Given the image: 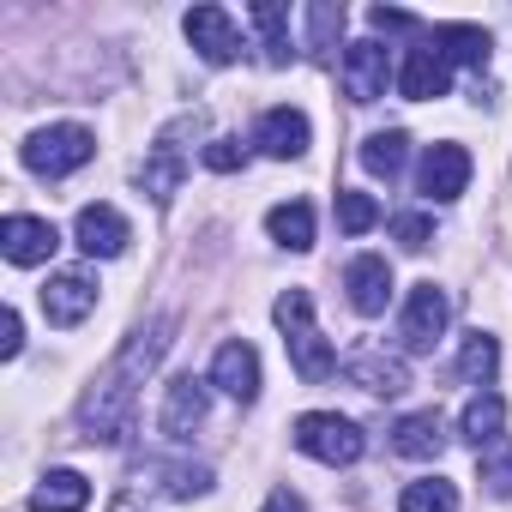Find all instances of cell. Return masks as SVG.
I'll use <instances>...</instances> for the list:
<instances>
[{
	"mask_svg": "<svg viewBox=\"0 0 512 512\" xmlns=\"http://www.w3.org/2000/svg\"><path fill=\"white\" fill-rule=\"evenodd\" d=\"M446 85H452V73H446V55H440L434 43H422V49L404 55L398 91H404L410 103H434V97H446Z\"/></svg>",
	"mask_w": 512,
	"mask_h": 512,
	"instance_id": "9a60e30c",
	"label": "cell"
},
{
	"mask_svg": "<svg viewBox=\"0 0 512 512\" xmlns=\"http://www.w3.org/2000/svg\"><path fill=\"white\" fill-rule=\"evenodd\" d=\"M446 320H452V302H446V290L428 278V284H416V290H410V302H404V320H398V344H404L410 356H422V350H434V344H440Z\"/></svg>",
	"mask_w": 512,
	"mask_h": 512,
	"instance_id": "5b68a950",
	"label": "cell"
},
{
	"mask_svg": "<svg viewBox=\"0 0 512 512\" xmlns=\"http://www.w3.org/2000/svg\"><path fill=\"white\" fill-rule=\"evenodd\" d=\"M205 380H193V374H181V380H169V398H163V434L169 440H187L199 422H205Z\"/></svg>",
	"mask_w": 512,
	"mask_h": 512,
	"instance_id": "e0dca14e",
	"label": "cell"
},
{
	"mask_svg": "<svg viewBox=\"0 0 512 512\" xmlns=\"http://www.w3.org/2000/svg\"><path fill=\"white\" fill-rule=\"evenodd\" d=\"M91 506V482L79 470H49L43 488L31 494V512H85Z\"/></svg>",
	"mask_w": 512,
	"mask_h": 512,
	"instance_id": "ffe728a7",
	"label": "cell"
},
{
	"mask_svg": "<svg viewBox=\"0 0 512 512\" xmlns=\"http://www.w3.org/2000/svg\"><path fill=\"white\" fill-rule=\"evenodd\" d=\"M73 235H79V247L91 253V260H115V253L133 241V229H127V217L115 205H85L79 223H73Z\"/></svg>",
	"mask_w": 512,
	"mask_h": 512,
	"instance_id": "7c38bea8",
	"label": "cell"
},
{
	"mask_svg": "<svg viewBox=\"0 0 512 512\" xmlns=\"http://www.w3.org/2000/svg\"><path fill=\"white\" fill-rule=\"evenodd\" d=\"M308 115L302 109H266V121H260V133H253V145H260L266 157H302L308 151Z\"/></svg>",
	"mask_w": 512,
	"mask_h": 512,
	"instance_id": "ac0fdd59",
	"label": "cell"
},
{
	"mask_svg": "<svg viewBox=\"0 0 512 512\" xmlns=\"http://www.w3.org/2000/svg\"><path fill=\"white\" fill-rule=\"evenodd\" d=\"M500 428H506V404L494 398V392H482V398H470L464 404V416H458V434L482 452V446H494L500 440Z\"/></svg>",
	"mask_w": 512,
	"mask_h": 512,
	"instance_id": "44dd1931",
	"label": "cell"
},
{
	"mask_svg": "<svg viewBox=\"0 0 512 512\" xmlns=\"http://www.w3.org/2000/svg\"><path fill=\"white\" fill-rule=\"evenodd\" d=\"M482 482H488L494 494H512V440H494V446L482 452Z\"/></svg>",
	"mask_w": 512,
	"mask_h": 512,
	"instance_id": "4dcf8cb0",
	"label": "cell"
},
{
	"mask_svg": "<svg viewBox=\"0 0 512 512\" xmlns=\"http://www.w3.org/2000/svg\"><path fill=\"white\" fill-rule=\"evenodd\" d=\"M416 181H422V193H428L434 205H452V199L470 187V151H464V145H452V139H446V145H428V157H422V175H416Z\"/></svg>",
	"mask_w": 512,
	"mask_h": 512,
	"instance_id": "ba28073f",
	"label": "cell"
},
{
	"mask_svg": "<svg viewBox=\"0 0 512 512\" xmlns=\"http://www.w3.org/2000/svg\"><path fill=\"white\" fill-rule=\"evenodd\" d=\"M338 223H344V235H368L380 223V205L368 193H338Z\"/></svg>",
	"mask_w": 512,
	"mask_h": 512,
	"instance_id": "f546056e",
	"label": "cell"
},
{
	"mask_svg": "<svg viewBox=\"0 0 512 512\" xmlns=\"http://www.w3.org/2000/svg\"><path fill=\"white\" fill-rule=\"evenodd\" d=\"M398 512H458V488H452L446 476L404 482V494H398Z\"/></svg>",
	"mask_w": 512,
	"mask_h": 512,
	"instance_id": "484cf974",
	"label": "cell"
},
{
	"mask_svg": "<svg viewBox=\"0 0 512 512\" xmlns=\"http://www.w3.org/2000/svg\"><path fill=\"white\" fill-rule=\"evenodd\" d=\"M181 31H187V43L199 49V61H211V67H229V61L241 55V31H235V19H229L223 7H193V13L181 19Z\"/></svg>",
	"mask_w": 512,
	"mask_h": 512,
	"instance_id": "52a82bcc",
	"label": "cell"
},
{
	"mask_svg": "<svg viewBox=\"0 0 512 512\" xmlns=\"http://www.w3.org/2000/svg\"><path fill=\"white\" fill-rule=\"evenodd\" d=\"M163 344H169V320H151V326L133 332V338L121 344V356L103 368V380H97L91 398L79 404V434H85L91 446H121V440H127L133 410H139V380L157 368Z\"/></svg>",
	"mask_w": 512,
	"mask_h": 512,
	"instance_id": "6da1fadb",
	"label": "cell"
},
{
	"mask_svg": "<svg viewBox=\"0 0 512 512\" xmlns=\"http://www.w3.org/2000/svg\"><path fill=\"white\" fill-rule=\"evenodd\" d=\"M278 326H284L290 368H296L308 386H320V380L338 374V356H332V344H326L320 326H314V296H308V290H284V296H278Z\"/></svg>",
	"mask_w": 512,
	"mask_h": 512,
	"instance_id": "7a4b0ae2",
	"label": "cell"
},
{
	"mask_svg": "<svg viewBox=\"0 0 512 512\" xmlns=\"http://www.w3.org/2000/svg\"><path fill=\"white\" fill-rule=\"evenodd\" d=\"M55 247H61V229L49 217H7L0 223V253H7L13 266H43Z\"/></svg>",
	"mask_w": 512,
	"mask_h": 512,
	"instance_id": "9c48e42d",
	"label": "cell"
},
{
	"mask_svg": "<svg viewBox=\"0 0 512 512\" xmlns=\"http://www.w3.org/2000/svg\"><path fill=\"white\" fill-rule=\"evenodd\" d=\"M392 235H398V241H404L410 253H422V247L434 241V223H428L422 211H404V217H392Z\"/></svg>",
	"mask_w": 512,
	"mask_h": 512,
	"instance_id": "1f68e13d",
	"label": "cell"
},
{
	"mask_svg": "<svg viewBox=\"0 0 512 512\" xmlns=\"http://www.w3.org/2000/svg\"><path fill=\"white\" fill-rule=\"evenodd\" d=\"M91 157H97V139H91L85 127H73V121L43 127V133H31V139H25V169H37V175H49V181H61V175H73V169H85Z\"/></svg>",
	"mask_w": 512,
	"mask_h": 512,
	"instance_id": "3957f363",
	"label": "cell"
},
{
	"mask_svg": "<svg viewBox=\"0 0 512 512\" xmlns=\"http://www.w3.org/2000/svg\"><path fill=\"white\" fill-rule=\"evenodd\" d=\"M241 163H247V151H241L235 139H211V145H205V169H217V175H235Z\"/></svg>",
	"mask_w": 512,
	"mask_h": 512,
	"instance_id": "d6a6232c",
	"label": "cell"
},
{
	"mask_svg": "<svg viewBox=\"0 0 512 512\" xmlns=\"http://www.w3.org/2000/svg\"><path fill=\"white\" fill-rule=\"evenodd\" d=\"M404 151H410V139H404V127H386V133H368V139H362V169H368V175H380V181H392V175L404 169Z\"/></svg>",
	"mask_w": 512,
	"mask_h": 512,
	"instance_id": "cb8c5ba5",
	"label": "cell"
},
{
	"mask_svg": "<svg viewBox=\"0 0 512 512\" xmlns=\"http://www.w3.org/2000/svg\"><path fill=\"white\" fill-rule=\"evenodd\" d=\"M338 37H344V7H332V0H314V7H308V49H314V55H332Z\"/></svg>",
	"mask_w": 512,
	"mask_h": 512,
	"instance_id": "f1b7e54d",
	"label": "cell"
},
{
	"mask_svg": "<svg viewBox=\"0 0 512 512\" xmlns=\"http://www.w3.org/2000/svg\"><path fill=\"white\" fill-rule=\"evenodd\" d=\"M440 446H446V428H440L434 410H416V416H404L392 428V452L398 458H440Z\"/></svg>",
	"mask_w": 512,
	"mask_h": 512,
	"instance_id": "d6986e66",
	"label": "cell"
},
{
	"mask_svg": "<svg viewBox=\"0 0 512 512\" xmlns=\"http://www.w3.org/2000/svg\"><path fill=\"white\" fill-rule=\"evenodd\" d=\"M386 79H392V61H386L380 43H350L344 49V97L350 103H380Z\"/></svg>",
	"mask_w": 512,
	"mask_h": 512,
	"instance_id": "30bf717a",
	"label": "cell"
},
{
	"mask_svg": "<svg viewBox=\"0 0 512 512\" xmlns=\"http://www.w3.org/2000/svg\"><path fill=\"white\" fill-rule=\"evenodd\" d=\"M151 476H163L157 488L175 494V500H193V494L211 488V470H205V464H151Z\"/></svg>",
	"mask_w": 512,
	"mask_h": 512,
	"instance_id": "83f0119b",
	"label": "cell"
},
{
	"mask_svg": "<svg viewBox=\"0 0 512 512\" xmlns=\"http://www.w3.org/2000/svg\"><path fill=\"white\" fill-rule=\"evenodd\" d=\"M266 512H308V506H302V494H290V488H278V494L266 500Z\"/></svg>",
	"mask_w": 512,
	"mask_h": 512,
	"instance_id": "d590c367",
	"label": "cell"
},
{
	"mask_svg": "<svg viewBox=\"0 0 512 512\" xmlns=\"http://www.w3.org/2000/svg\"><path fill=\"white\" fill-rule=\"evenodd\" d=\"M494 368H500V344H494L488 332H470V338H464V350H458V380L488 386V380H494Z\"/></svg>",
	"mask_w": 512,
	"mask_h": 512,
	"instance_id": "4316f807",
	"label": "cell"
},
{
	"mask_svg": "<svg viewBox=\"0 0 512 512\" xmlns=\"http://www.w3.org/2000/svg\"><path fill=\"white\" fill-rule=\"evenodd\" d=\"M368 25H374V31H422V25H416L410 13H398V7H374Z\"/></svg>",
	"mask_w": 512,
	"mask_h": 512,
	"instance_id": "e575fe53",
	"label": "cell"
},
{
	"mask_svg": "<svg viewBox=\"0 0 512 512\" xmlns=\"http://www.w3.org/2000/svg\"><path fill=\"white\" fill-rule=\"evenodd\" d=\"M253 25H260V37H266V61L272 67H284L296 49H290V13L278 7V0H253Z\"/></svg>",
	"mask_w": 512,
	"mask_h": 512,
	"instance_id": "d4e9b609",
	"label": "cell"
},
{
	"mask_svg": "<svg viewBox=\"0 0 512 512\" xmlns=\"http://www.w3.org/2000/svg\"><path fill=\"white\" fill-rule=\"evenodd\" d=\"M187 133H199V115H181L175 127H163L157 133V145H151V163L139 169V181H145V193L151 199H169L175 187H181V169H187V157H181V139Z\"/></svg>",
	"mask_w": 512,
	"mask_h": 512,
	"instance_id": "8992f818",
	"label": "cell"
},
{
	"mask_svg": "<svg viewBox=\"0 0 512 512\" xmlns=\"http://www.w3.org/2000/svg\"><path fill=\"white\" fill-rule=\"evenodd\" d=\"M296 446L320 464H356L362 458V428L350 416H332V410H314L296 422Z\"/></svg>",
	"mask_w": 512,
	"mask_h": 512,
	"instance_id": "277c9868",
	"label": "cell"
},
{
	"mask_svg": "<svg viewBox=\"0 0 512 512\" xmlns=\"http://www.w3.org/2000/svg\"><path fill=\"white\" fill-rule=\"evenodd\" d=\"M211 386H223L229 398H241V404H253L260 398V356H253V344H223L217 350V362H211Z\"/></svg>",
	"mask_w": 512,
	"mask_h": 512,
	"instance_id": "5bb4252c",
	"label": "cell"
},
{
	"mask_svg": "<svg viewBox=\"0 0 512 512\" xmlns=\"http://www.w3.org/2000/svg\"><path fill=\"white\" fill-rule=\"evenodd\" d=\"M434 49L458 67H488V31H476V25H440Z\"/></svg>",
	"mask_w": 512,
	"mask_h": 512,
	"instance_id": "603a6c76",
	"label": "cell"
},
{
	"mask_svg": "<svg viewBox=\"0 0 512 512\" xmlns=\"http://www.w3.org/2000/svg\"><path fill=\"white\" fill-rule=\"evenodd\" d=\"M344 374H350L362 392H374V398H398V392L410 386V368H404L398 356H386V350H356V356L344 362Z\"/></svg>",
	"mask_w": 512,
	"mask_h": 512,
	"instance_id": "2e32d148",
	"label": "cell"
},
{
	"mask_svg": "<svg viewBox=\"0 0 512 512\" xmlns=\"http://www.w3.org/2000/svg\"><path fill=\"white\" fill-rule=\"evenodd\" d=\"M266 229H272V241H278V247H290V253H308V247H314V211H308L302 199H290V205H272Z\"/></svg>",
	"mask_w": 512,
	"mask_h": 512,
	"instance_id": "7402d4cb",
	"label": "cell"
},
{
	"mask_svg": "<svg viewBox=\"0 0 512 512\" xmlns=\"http://www.w3.org/2000/svg\"><path fill=\"white\" fill-rule=\"evenodd\" d=\"M25 350V320L7 308V314H0V356H19Z\"/></svg>",
	"mask_w": 512,
	"mask_h": 512,
	"instance_id": "836d02e7",
	"label": "cell"
},
{
	"mask_svg": "<svg viewBox=\"0 0 512 512\" xmlns=\"http://www.w3.org/2000/svg\"><path fill=\"white\" fill-rule=\"evenodd\" d=\"M91 308H97V278H91V272H61V278L43 284V314H49V326H79Z\"/></svg>",
	"mask_w": 512,
	"mask_h": 512,
	"instance_id": "8fae6325",
	"label": "cell"
},
{
	"mask_svg": "<svg viewBox=\"0 0 512 512\" xmlns=\"http://www.w3.org/2000/svg\"><path fill=\"white\" fill-rule=\"evenodd\" d=\"M344 290H350L356 314H386V302H392V266L380 260V253H362V260H350V272H344Z\"/></svg>",
	"mask_w": 512,
	"mask_h": 512,
	"instance_id": "4fadbf2b",
	"label": "cell"
}]
</instances>
